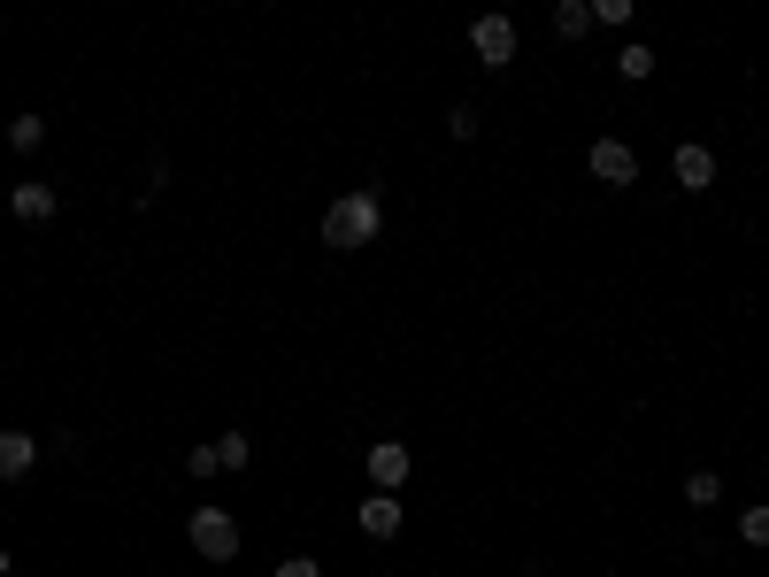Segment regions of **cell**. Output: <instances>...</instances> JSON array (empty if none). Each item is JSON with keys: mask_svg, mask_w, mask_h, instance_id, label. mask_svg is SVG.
<instances>
[{"mask_svg": "<svg viewBox=\"0 0 769 577\" xmlns=\"http://www.w3.org/2000/svg\"><path fill=\"white\" fill-rule=\"evenodd\" d=\"M377 231H385V208H377V193H339V200L323 208V247H339V255L370 247Z\"/></svg>", "mask_w": 769, "mask_h": 577, "instance_id": "6da1fadb", "label": "cell"}, {"mask_svg": "<svg viewBox=\"0 0 769 577\" xmlns=\"http://www.w3.org/2000/svg\"><path fill=\"white\" fill-rule=\"evenodd\" d=\"M185 539L200 547V563H231V555H239V524H231L224 508H193V524H185Z\"/></svg>", "mask_w": 769, "mask_h": 577, "instance_id": "7a4b0ae2", "label": "cell"}, {"mask_svg": "<svg viewBox=\"0 0 769 577\" xmlns=\"http://www.w3.org/2000/svg\"><path fill=\"white\" fill-rule=\"evenodd\" d=\"M469 54H477L485 70H508V62H516V23H508V16H477V23H469Z\"/></svg>", "mask_w": 769, "mask_h": 577, "instance_id": "3957f363", "label": "cell"}, {"mask_svg": "<svg viewBox=\"0 0 769 577\" xmlns=\"http://www.w3.org/2000/svg\"><path fill=\"white\" fill-rule=\"evenodd\" d=\"M585 169H593L601 185H631V177H638V154H631L623 140H593V154H585Z\"/></svg>", "mask_w": 769, "mask_h": 577, "instance_id": "277c9868", "label": "cell"}, {"mask_svg": "<svg viewBox=\"0 0 769 577\" xmlns=\"http://www.w3.org/2000/svg\"><path fill=\"white\" fill-rule=\"evenodd\" d=\"M669 169H677V185H685V193H708V185H716V154H708L700 140L677 146V154H669Z\"/></svg>", "mask_w": 769, "mask_h": 577, "instance_id": "5b68a950", "label": "cell"}, {"mask_svg": "<svg viewBox=\"0 0 769 577\" xmlns=\"http://www.w3.org/2000/svg\"><path fill=\"white\" fill-rule=\"evenodd\" d=\"M370 477H377V493H401L408 485V446L401 439H377L370 446Z\"/></svg>", "mask_w": 769, "mask_h": 577, "instance_id": "8992f818", "label": "cell"}, {"mask_svg": "<svg viewBox=\"0 0 769 577\" xmlns=\"http://www.w3.org/2000/svg\"><path fill=\"white\" fill-rule=\"evenodd\" d=\"M8 216H23V224H46V216H54V185H46V177H23V185L8 193Z\"/></svg>", "mask_w": 769, "mask_h": 577, "instance_id": "52a82bcc", "label": "cell"}, {"mask_svg": "<svg viewBox=\"0 0 769 577\" xmlns=\"http://www.w3.org/2000/svg\"><path fill=\"white\" fill-rule=\"evenodd\" d=\"M362 532H370V539H401V501H393V493H370V501H362Z\"/></svg>", "mask_w": 769, "mask_h": 577, "instance_id": "ba28073f", "label": "cell"}, {"mask_svg": "<svg viewBox=\"0 0 769 577\" xmlns=\"http://www.w3.org/2000/svg\"><path fill=\"white\" fill-rule=\"evenodd\" d=\"M31 462H39V439L31 432H0V477H31Z\"/></svg>", "mask_w": 769, "mask_h": 577, "instance_id": "9c48e42d", "label": "cell"}, {"mask_svg": "<svg viewBox=\"0 0 769 577\" xmlns=\"http://www.w3.org/2000/svg\"><path fill=\"white\" fill-rule=\"evenodd\" d=\"M39 140H46V116H31V109L8 116V146H15V154H39Z\"/></svg>", "mask_w": 769, "mask_h": 577, "instance_id": "30bf717a", "label": "cell"}, {"mask_svg": "<svg viewBox=\"0 0 769 577\" xmlns=\"http://www.w3.org/2000/svg\"><path fill=\"white\" fill-rule=\"evenodd\" d=\"M554 31H562V39H585V31H593V0H562V8H554Z\"/></svg>", "mask_w": 769, "mask_h": 577, "instance_id": "8fae6325", "label": "cell"}, {"mask_svg": "<svg viewBox=\"0 0 769 577\" xmlns=\"http://www.w3.org/2000/svg\"><path fill=\"white\" fill-rule=\"evenodd\" d=\"M615 78H654V47H615Z\"/></svg>", "mask_w": 769, "mask_h": 577, "instance_id": "7c38bea8", "label": "cell"}, {"mask_svg": "<svg viewBox=\"0 0 769 577\" xmlns=\"http://www.w3.org/2000/svg\"><path fill=\"white\" fill-rule=\"evenodd\" d=\"M739 539H747V547H769V501H755V508L739 516Z\"/></svg>", "mask_w": 769, "mask_h": 577, "instance_id": "4fadbf2b", "label": "cell"}, {"mask_svg": "<svg viewBox=\"0 0 769 577\" xmlns=\"http://www.w3.org/2000/svg\"><path fill=\"white\" fill-rule=\"evenodd\" d=\"M716 493H724V477H716V470H693V477H685V501H693V508H708Z\"/></svg>", "mask_w": 769, "mask_h": 577, "instance_id": "5bb4252c", "label": "cell"}, {"mask_svg": "<svg viewBox=\"0 0 769 577\" xmlns=\"http://www.w3.org/2000/svg\"><path fill=\"white\" fill-rule=\"evenodd\" d=\"M216 462H224V470H247V439L224 432V439H216Z\"/></svg>", "mask_w": 769, "mask_h": 577, "instance_id": "9a60e30c", "label": "cell"}, {"mask_svg": "<svg viewBox=\"0 0 769 577\" xmlns=\"http://www.w3.org/2000/svg\"><path fill=\"white\" fill-rule=\"evenodd\" d=\"M185 470H193V477H216L224 462H216V446H193V454H185Z\"/></svg>", "mask_w": 769, "mask_h": 577, "instance_id": "2e32d148", "label": "cell"}, {"mask_svg": "<svg viewBox=\"0 0 769 577\" xmlns=\"http://www.w3.org/2000/svg\"><path fill=\"white\" fill-rule=\"evenodd\" d=\"M593 23H631V0H593Z\"/></svg>", "mask_w": 769, "mask_h": 577, "instance_id": "e0dca14e", "label": "cell"}, {"mask_svg": "<svg viewBox=\"0 0 769 577\" xmlns=\"http://www.w3.org/2000/svg\"><path fill=\"white\" fill-rule=\"evenodd\" d=\"M447 132H455V140H477V109H447Z\"/></svg>", "mask_w": 769, "mask_h": 577, "instance_id": "ac0fdd59", "label": "cell"}, {"mask_svg": "<svg viewBox=\"0 0 769 577\" xmlns=\"http://www.w3.org/2000/svg\"><path fill=\"white\" fill-rule=\"evenodd\" d=\"M278 577H323V570H315L308 555H293V563H278Z\"/></svg>", "mask_w": 769, "mask_h": 577, "instance_id": "d6986e66", "label": "cell"}, {"mask_svg": "<svg viewBox=\"0 0 769 577\" xmlns=\"http://www.w3.org/2000/svg\"><path fill=\"white\" fill-rule=\"evenodd\" d=\"M0 577H8V547H0Z\"/></svg>", "mask_w": 769, "mask_h": 577, "instance_id": "ffe728a7", "label": "cell"}]
</instances>
